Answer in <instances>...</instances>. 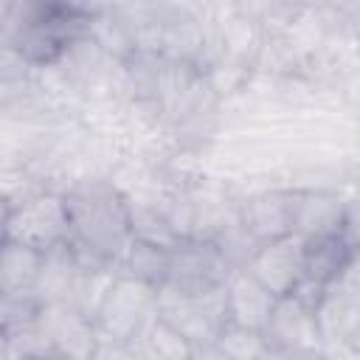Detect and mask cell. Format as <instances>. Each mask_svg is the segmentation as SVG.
<instances>
[{"label": "cell", "mask_w": 360, "mask_h": 360, "mask_svg": "<svg viewBox=\"0 0 360 360\" xmlns=\"http://www.w3.org/2000/svg\"><path fill=\"white\" fill-rule=\"evenodd\" d=\"M42 304L37 301L34 292H11V295H0V323L3 332L20 329L31 321H37Z\"/></svg>", "instance_id": "22"}, {"label": "cell", "mask_w": 360, "mask_h": 360, "mask_svg": "<svg viewBox=\"0 0 360 360\" xmlns=\"http://www.w3.org/2000/svg\"><path fill=\"white\" fill-rule=\"evenodd\" d=\"M276 295L262 287L250 273L239 270L228 278V287H225V315H228V323L231 326H242V329H250V332H262L267 329L270 323V315L276 309Z\"/></svg>", "instance_id": "11"}, {"label": "cell", "mask_w": 360, "mask_h": 360, "mask_svg": "<svg viewBox=\"0 0 360 360\" xmlns=\"http://www.w3.org/2000/svg\"><path fill=\"white\" fill-rule=\"evenodd\" d=\"M354 248L338 233H321V236H304V281L315 287H329L340 278L352 259Z\"/></svg>", "instance_id": "12"}, {"label": "cell", "mask_w": 360, "mask_h": 360, "mask_svg": "<svg viewBox=\"0 0 360 360\" xmlns=\"http://www.w3.org/2000/svg\"><path fill=\"white\" fill-rule=\"evenodd\" d=\"M45 360H70V357H62V354H51V357H45Z\"/></svg>", "instance_id": "28"}, {"label": "cell", "mask_w": 360, "mask_h": 360, "mask_svg": "<svg viewBox=\"0 0 360 360\" xmlns=\"http://www.w3.org/2000/svg\"><path fill=\"white\" fill-rule=\"evenodd\" d=\"M323 360H360V343L329 346V349H323Z\"/></svg>", "instance_id": "25"}, {"label": "cell", "mask_w": 360, "mask_h": 360, "mask_svg": "<svg viewBox=\"0 0 360 360\" xmlns=\"http://www.w3.org/2000/svg\"><path fill=\"white\" fill-rule=\"evenodd\" d=\"M340 236L360 250V200L352 194L346 197V208H343V219H340Z\"/></svg>", "instance_id": "23"}, {"label": "cell", "mask_w": 360, "mask_h": 360, "mask_svg": "<svg viewBox=\"0 0 360 360\" xmlns=\"http://www.w3.org/2000/svg\"><path fill=\"white\" fill-rule=\"evenodd\" d=\"M211 242L217 245V250L222 253V259L228 262V267H231L233 273L248 270L250 259H253L256 250H259V242L248 233V228H245L239 219H233V222H228L225 228H219V231L211 236Z\"/></svg>", "instance_id": "20"}, {"label": "cell", "mask_w": 360, "mask_h": 360, "mask_svg": "<svg viewBox=\"0 0 360 360\" xmlns=\"http://www.w3.org/2000/svg\"><path fill=\"white\" fill-rule=\"evenodd\" d=\"M3 242L51 253L70 242L68 197L59 188H42L8 208H3Z\"/></svg>", "instance_id": "2"}, {"label": "cell", "mask_w": 360, "mask_h": 360, "mask_svg": "<svg viewBox=\"0 0 360 360\" xmlns=\"http://www.w3.org/2000/svg\"><path fill=\"white\" fill-rule=\"evenodd\" d=\"M90 360H132L127 343H115V340H98V346L93 349Z\"/></svg>", "instance_id": "24"}, {"label": "cell", "mask_w": 360, "mask_h": 360, "mask_svg": "<svg viewBox=\"0 0 360 360\" xmlns=\"http://www.w3.org/2000/svg\"><path fill=\"white\" fill-rule=\"evenodd\" d=\"M39 326L48 335L53 354L70 357V360H90L93 349L98 346V329L96 323L82 315L76 307L65 304H45L39 309Z\"/></svg>", "instance_id": "9"}, {"label": "cell", "mask_w": 360, "mask_h": 360, "mask_svg": "<svg viewBox=\"0 0 360 360\" xmlns=\"http://www.w3.org/2000/svg\"><path fill=\"white\" fill-rule=\"evenodd\" d=\"M191 360H231L219 346H217V340H211V343H202V346H194V352H191Z\"/></svg>", "instance_id": "26"}, {"label": "cell", "mask_w": 360, "mask_h": 360, "mask_svg": "<svg viewBox=\"0 0 360 360\" xmlns=\"http://www.w3.org/2000/svg\"><path fill=\"white\" fill-rule=\"evenodd\" d=\"M225 287L205 292V295H186V292L160 287L158 290V318L166 321L172 329H177L191 346L211 343L228 323Z\"/></svg>", "instance_id": "4"}, {"label": "cell", "mask_w": 360, "mask_h": 360, "mask_svg": "<svg viewBox=\"0 0 360 360\" xmlns=\"http://www.w3.org/2000/svg\"><path fill=\"white\" fill-rule=\"evenodd\" d=\"M0 357H3V360H20V357H8V354H0Z\"/></svg>", "instance_id": "30"}, {"label": "cell", "mask_w": 360, "mask_h": 360, "mask_svg": "<svg viewBox=\"0 0 360 360\" xmlns=\"http://www.w3.org/2000/svg\"><path fill=\"white\" fill-rule=\"evenodd\" d=\"M127 349L132 360H191V352H194V346L160 318L143 326L127 343Z\"/></svg>", "instance_id": "15"}, {"label": "cell", "mask_w": 360, "mask_h": 360, "mask_svg": "<svg viewBox=\"0 0 360 360\" xmlns=\"http://www.w3.org/2000/svg\"><path fill=\"white\" fill-rule=\"evenodd\" d=\"M346 197L332 188H301L298 197V217H295V233L301 236H321V233H338L343 219Z\"/></svg>", "instance_id": "13"}, {"label": "cell", "mask_w": 360, "mask_h": 360, "mask_svg": "<svg viewBox=\"0 0 360 360\" xmlns=\"http://www.w3.org/2000/svg\"><path fill=\"white\" fill-rule=\"evenodd\" d=\"M82 264V262H79ZM121 276L118 267L112 264H96V267H84L79 270V278L73 284V292L68 298L70 307H76L82 315H87L90 321H96V312L101 307V301L107 298L110 287L115 284V278Z\"/></svg>", "instance_id": "18"}, {"label": "cell", "mask_w": 360, "mask_h": 360, "mask_svg": "<svg viewBox=\"0 0 360 360\" xmlns=\"http://www.w3.org/2000/svg\"><path fill=\"white\" fill-rule=\"evenodd\" d=\"M70 214V248L84 267H118L132 245L129 200L115 183L82 180L65 191Z\"/></svg>", "instance_id": "1"}, {"label": "cell", "mask_w": 360, "mask_h": 360, "mask_svg": "<svg viewBox=\"0 0 360 360\" xmlns=\"http://www.w3.org/2000/svg\"><path fill=\"white\" fill-rule=\"evenodd\" d=\"M264 338H267V346L281 352L284 357L323 354V349H326L315 309L295 295H284L276 301V309L270 315Z\"/></svg>", "instance_id": "6"}, {"label": "cell", "mask_w": 360, "mask_h": 360, "mask_svg": "<svg viewBox=\"0 0 360 360\" xmlns=\"http://www.w3.org/2000/svg\"><path fill=\"white\" fill-rule=\"evenodd\" d=\"M129 225H132V239L135 242H146V245H158V248H177L183 239L177 236V231L172 228L160 197L158 200H143V197H129Z\"/></svg>", "instance_id": "16"}, {"label": "cell", "mask_w": 360, "mask_h": 360, "mask_svg": "<svg viewBox=\"0 0 360 360\" xmlns=\"http://www.w3.org/2000/svg\"><path fill=\"white\" fill-rule=\"evenodd\" d=\"M298 197L301 188H262L248 197H242L239 205V222L248 228V233L264 245L281 236L295 233V217H298Z\"/></svg>", "instance_id": "7"}, {"label": "cell", "mask_w": 360, "mask_h": 360, "mask_svg": "<svg viewBox=\"0 0 360 360\" xmlns=\"http://www.w3.org/2000/svg\"><path fill=\"white\" fill-rule=\"evenodd\" d=\"M155 318H158V287L121 273L110 287L107 298L101 301L93 323L101 340L129 343Z\"/></svg>", "instance_id": "3"}, {"label": "cell", "mask_w": 360, "mask_h": 360, "mask_svg": "<svg viewBox=\"0 0 360 360\" xmlns=\"http://www.w3.org/2000/svg\"><path fill=\"white\" fill-rule=\"evenodd\" d=\"M315 318L326 349L360 343V290L340 278L332 281L315 307Z\"/></svg>", "instance_id": "10"}, {"label": "cell", "mask_w": 360, "mask_h": 360, "mask_svg": "<svg viewBox=\"0 0 360 360\" xmlns=\"http://www.w3.org/2000/svg\"><path fill=\"white\" fill-rule=\"evenodd\" d=\"M42 256L45 253H37L31 248L3 242V250H0V295L34 292L37 276L42 270Z\"/></svg>", "instance_id": "17"}, {"label": "cell", "mask_w": 360, "mask_h": 360, "mask_svg": "<svg viewBox=\"0 0 360 360\" xmlns=\"http://www.w3.org/2000/svg\"><path fill=\"white\" fill-rule=\"evenodd\" d=\"M287 360H323V354H295V357H287Z\"/></svg>", "instance_id": "27"}, {"label": "cell", "mask_w": 360, "mask_h": 360, "mask_svg": "<svg viewBox=\"0 0 360 360\" xmlns=\"http://www.w3.org/2000/svg\"><path fill=\"white\" fill-rule=\"evenodd\" d=\"M354 197H357V200H360V180H357V191H354Z\"/></svg>", "instance_id": "31"}, {"label": "cell", "mask_w": 360, "mask_h": 360, "mask_svg": "<svg viewBox=\"0 0 360 360\" xmlns=\"http://www.w3.org/2000/svg\"><path fill=\"white\" fill-rule=\"evenodd\" d=\"M354 42H357V56H360V31L354 34Z\"/></svg>", "instance_id": "29"}, {"label": "cell", "mask_w": 360, "mask_h": 360, "mask_svg": "<svg viewBox=\"0 0 360 360\" xmlns=\"http://www.w3.org/2000/svg\"><path fill=\"white\" fill-rule=\"evenodd\" d=\"M79 256L76 250L70 248V242L53 248L51 253L42 256V270L37 276V284H34V295L37 301L45 307V304H65L73 292V284L79 278Z\"/></svg>", "instance_id": "14"}, {"label": "cell", "mask_w": 360, "mask_h": 360, "mask_svg": "<svg viewBox=\"0 0 360 360\" xmlns=\"http://www.w3.org/2000/svg\"><path fill=\"white\" fill-rule=\"evenodd\" d=\"M245 273H250L276 298L292 295L304 281V236L290 233L259 245Z\"/></svg>", "instance_id": "8"}, {"label": "cell", "mask_w": 360, "mask_h": 360, "mask_svg": "<svg viewBox=\"0 0 360 360\" xmlns=\"http://www.w3.org/2000/svg\"><path fill=\"white\" fill-rule=\"evenodd\" d=\"M169 256L172 250L166 248H158V245H146V242H135L127 248L118 270L124 276H132L143 284H152V287H163L166 278H169Z\"/></svg>", "instance_id": "19"}, {"label": "cell", "mask_w": 360, "mask_h": 360, "mask_svg": "<svg viewBox=\"0 0 360 360\" xmlns=\"http://www.w3.org/2000/svg\"><path fill=\"white\" fill-rule=\"evenodd\" d=\"M217 346L231 357V360H264L270 346L262 332H250L242 326L225 323L222 332L217 335Z\"/></svg>", "instance_id": "21"}, {"label": "cell", "mask_w": 360, "mask_h": 360, "mask_svg": "<svg viewBox=\"0 0 360 360\" xmlns=\"http://www.w3.org/2000/svg\"><path fill=\"white\" fill-rule=\"evenodd\" d=\"M231 276L233 270L211 239H183L177 248H172L169 278L163 287L186 295H205L222 290Z\"/></svg>", "instance_id": "5"}]
</instances>
